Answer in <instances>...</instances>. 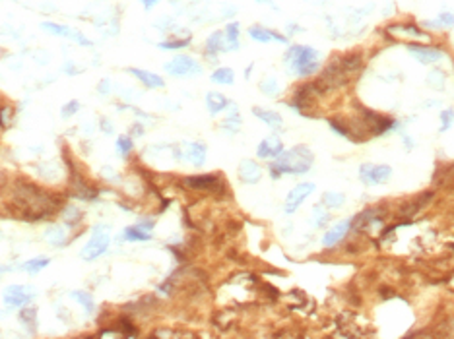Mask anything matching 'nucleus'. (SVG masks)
Returning <instances> with one entry per match:
<instances>
[{"mask_svg": "<svg viewBox=\"0 0 454 339\" xmlns=\"http://www.w3.org/2000/svg\"><path fill=\"white\" fill-rule=\"evenodd\" d=\"M120 239L130 241V242H136V241H150L152 235H150L146 229H142V227H126Z\"/></svg>", "mask_w": 454, "mask_h": 339, "instance_id": "20", "label": "nucleus"}, {"mask_svg": "<svg viewBox=\"0 0 454 339\" xmlns=\"http://www.w3.org/2000/svg\"><path fill=\"white\" fill-rule=\"evenodd\" d=\"M184 186H188L192 190H212L218 186V177H214V175L188 177V179H184Z\"/></svg>", "mask_w": 454, "mask_h": 339, "instance_id": "14", "label": "nucleus"}, {"mask_svg": "<svg viewBox=\"0 0 454 339\" xmlns=\"http://www.w3.org/2000/svg\"><path fill=\"white\" fill-rule=\"evenodd\" d=\"M188 41H190V37L181 39V41H165V43H159V48H163V50H175V48L186 47L188 45Z\"/></svg>", "mask_w": 454, "mask_h": 339, "instance_id": "34", "label": "nucleus"}, {"mask_svg": "<svg viewBox=\"0 0 454 339\" xmlns=\"http://www.w3.org/2000/svg\"><path fill=\"white\" fill-rule=\"evenodd\" d=\"M239 177H241V181L247 182V184H254V182L260 181L262 171H260V167L252 159H245L239 165Z\"/></svg>", "mask_w": 454, "mask_h": 339, "instance_id": "11", "label": "nucleus"}, {"mask_svg": "<svg viewBox=\"0 0 454 339\" xmlns=\"http://www.w3.org/2000/svg\"><path fill=\"white\" fill-rule=\"evenodd\" d=\"M224 43H226V35H224L222 31H216V33H212V35L208 37V41H206V50H208L210 54L220 52V50H226Z\"/></svg>", "mask_w": 454, "mask_h": 339, "instance_id": "21", "label": "nucleus"}, {"mask_svg": "<svg viewBox=\"0 0 454 339\" xmlns=\"http://www.w3.org/2000/svg\"><path fill=\"white\" fill-rule=\"evenodd\" d=\"M338 64H340L341 70L347 74V72H355V70H359V68L363 66V58H361V54L351 52V54L341 56L340 60H338Z\"/></svg>", "mask_w": 454, "mask_h": 339, "instance_id": "18", "label": "nucleus"}, {"mask_svg": "<svg viewBox=\"0 0 454 339\" xmlns=\"http://www.w3.org/2000/svg\"><path fill=\"white\" fill-rule=\"evenodd\" d=\"M188 149V159L192 161V165L200 167L204 163V157H206V145L204 144H188L186 145Z\"/></svg>", "mask_w": 454, "mask_h": 339, "instance_id": "22", "label": "nucleus"}, {"mask_svg": "<svg viewBox=\"0 0 454 339\" xmlns=\"http://www.w3.org/2000/svg\"><path fill=\"white\" fill-rule=\"evenodd\" d=\"M285 58L289 60L291 72L297 76H311L318 68V52L313 47L297 45L291 47L285 54Z\"/></svg>", "mask_w": 454, "mask_h": 339, "instance_id": "2", "label": "nucleus"}, {"mask_svg": "<svg viewBox=\"0 0 454 339\" xmlns=\"http://www.w3.org/2000/svg\"><path fill=\"white\" fill-rule=\"evenodd\" d=\"M390 31H404L406 35H413V37H417V39H423V33H421V29H417L415 25H394V27H390Z\"/></svg>", "mask_w": 454, "mask_h": 339, "instance_id": "32", "label": "nucleus"}, {"mask_svg": "<svg viewBox=\"0 0 454 339\" xmlns=\"http://www.w3.org/2000/svg\"><path fill=\"white\" fill-rule=\"evenodd\" d=\"M235 80V74L231 68H218L214 74H212V82L214 84H224V86H231Z\"/></svg>", "mask_w": 454, "mask_h": 339, "instance_id": "24", "label": "nucleus"}, {"mask_svg": "<svg viewBox=\"0 0 454 339\" xmlns=\"http://www.w3.org/2000/svg\"><path fill=\"white\" fill-rule=\"evenodd\" d=\"M252 113H254V116H258L260 120H264L270 128H280L282 126V116L276 113V111H266V109H260V107H254L252 109Z\"/></svg>", "mask_w": 454, "mask_h": 339, "instance_id": "17", "label": "nucleus"}, {"mask_svg": "<svg viewBox=\"0 0 454 339\" xmlns=\"http://www.w3.org/2000/svg\"><path fill=\"white\" fill-rule=\"evenodd\" d=\"M120 332H124L126 336H136L134 326H132L130 322H126V320H120Z\"/></svg>", "mask_w": 454, "mask_h": 339, "instance_id": "38", "label": "nucleus"}, {"mask_svg": "<svg viewBox=\"0 0 454 339\" xmlns=\"http://www.w3.org/2000/svg\"><path fill=\"white\" fill-rule=\"evenodd\" d=\"M103 130H105L107 134H111V132H113V128L109 126V122H103Z\"/></svg>", "mask_w": 454, "mask_h": 339, "instance_id": "41", "label": "nucleus"}, {"mask_svg": "<svg viewBox=\"0 0 454 339\" xmlns=\"http://www.w3.org/2000/svg\"><path fill=\"white\" fill-rule=\"evenodd\" d=\"M78 107H80V103H78V101H70V103H66V105L62 107V116H64V118L72 116V114L78 111Z\"/></svg>", "mask_w": 454, "mask_h": 339, "instance_id": "36", "label": "nucleus"}, {"mask_svg": "<svg viewBox=\"0 0 454 339\" xmlns=\"http://www.w3.org/2000/svg\"><path fill=\"white\" fill-rule=\"evenodd\" d=\"M408 50L421 62V64H431V62H437L443 58V50L439 47H431V45H415V43H409Z\"/></svg>", "mask_w": 454, "mask_h": 339, "instance_id": "8", "label": "nucleus"}, {"mask_svg": "<svg viewBox=\"0 0 454 339\" xmlns=\"http://www.w3.org/2000/svg\"><path fill=\"white\" fill-rule=\"evenodd\" d=\"M41 27H43L45 31H49V33H53V35H58V37H68V39L76 41V43H80V45H91L90 39H86L80 31L70 29L68 25H58V23H53V22H43L41 23Z\"/></svg>", "mask_w": 454, "mask_h": 339, "instance_id": "9", "label": "nucleus"}, {"mask_svg": "<svg viewBox=\"0 0 454 339\" xmlns=\"http://www.w3.org/2000/svg\"><path fill=\"white\" fill-rule=\"evenodd\" d=\"M130 72L148 88H163L165 86V82L159 78L158 74H152V72H146V70H138V68H130Z\"/></svg>", "mask_w": 454, "mask_h": 339, "instance_id": "16", "label": "nucleus"}, {"mask_svg": "<svg viewBox=\"0 0 454 339\" xmlns=\"http://www.w3.org/2000/svg\"><path fill=\"white\" fill-rule=\"evenodd\" d=\"M226 41H227V50H235L239 48V23L237 22H231L229 25L226 27Z\"/></svg>", "mask_w": 454, "mask_h": 339, "instance_id": "23", "label": "nucleus"}, {"mask_svg": "<svg viewBox=\"0 0 454 339\" xmlns=\"http://www.w3.org/2000/svg\"><path fill=\"white\" fill-rule=\"evenodd\" d=\"M35 291L29 289V287H23V285H10L6 287L4 291V302L10 306V308H20V306H25L31 298H33Z\"/></svg>", "mask_w": 454, "mask_h": 339, "instance_id": "7", "label": "nucleus"}, {"mask_svg": "<svg viewBox=\"0 0 454 339\" xmlns=\"http://www.w3.org/2000/svg\"><path fill=\"white\" fill-rule=\"evenodd\" d=\"M313 192H315V184H313V182H301V184H297L295 188L287 194V198H285V205H284L285 213H293V211H297L299 205L305 202Z\"/></svg>", "mask_w": 454, "mask_h": 339, "instance_id": "6", "label": "nucleus"}, {"mask_svg": "<svg viewBox=\"0 0 454 339\" xmlns=\"http://www.w3.org/2000/svg\"><path fill=\"white\" fill-rule=\"evenodd\" d=\"M260 90L264 91V93H268V95H276V93L280 91V86H278V82H276V80L268 78V80L260 82Z\"/></svg>", "mask_w": 454, "mask_h": 339, "instance_id": "33", "label": "nucleus"}, {"mask_svg": "<svg viewBox=\"0 0 454 339\" xmlns=\"http://www.w3.org/2000/svg\"><path fill=\"white\" fill-rule=\"evenodd\" d=\"M165 70L171 76H194V74H200L202 72L200 64L192 56H186V54H179L173 60H169L165 64Z\"/></svg>", "mask_w": 454, "mask_h": 339, "instance_id": "4", "label": "nucleus"}, {"mask_svg": "<svg viewBox=\"0 0 454 339\" xmlns=\"http://www.w3.org/2000/svg\"><path fill=\"white\" fill-rule=\"evenodd\" d=\"M49 258H35V260H29V262H25L22 266L23 271H27L29 275H35L37 271H41L43 268H47L49 266Z\"/></svg>", "mask_w": 454, "mask_h": 339, "instance_id": "25", "label": "nucleus"}, {"mask_svg": "<svg viewBox=\"0 0 454 339\" xmlns=\"http://www.w3.org/2000/svg\"><path fill=\"white\" fill-rule=\"evenodd\" d=\"M425 25H427V27H453L454 25V14H451V12H443V14H439V16H437V20H433V22H425Z\"/></svg>", "mask_w": 454, "mask_h": 339, "instance_id": "26", "label": "nucleus"}, {"mask_svg": "<svg viewBox=\"0 0 454 339\" xmlns=\"http://www.w3.org/2000/svg\"><path fill=\"white\" fill-rule=\"evenodd\" d=\"M20 320H22L27 328H29V324H31V328H35V326H37V314H35V310H33V308H23L22 314H20Z\"/></svg>", "mask_w": 454, "mask_h": 339, "instance_id": "31", "label": "nucleus"}, {"mask_svg": "<svg viewBox=\"0 0 454 339\" xmlns=\"http://www.w3.org/2000/svg\"><path fill=\"white\" fill-rule=\"evenodd\" d=\"M349 227H351V221H341V223H338L336 227H332V229H330V231L324 235V239H322V244H324L326 248H332V246H336V244L340 242L341 239L347 235Z\"/></svg>", "mask_w": 454, "mask_h": 339, "instance_id": "13", "label": "nucleus"}, {"mask_svg": "<svg viewBox=\"0 0 454 339\" xmlns=\"http://www.w3.org/2000/svg\"><path fill=\"white\" fill-rule=\"evenodd\" d=\"M138 227H142V229H152V227H154V221H144L142 225H138Z\"/></svg>", "mask_w": 454, "mask_h": 339, "instance_id": "40", "label": "nucleus"}, {"mask_svg": "<svg viewBox=\"0 0 454 339\" xmlns=\"http://www.w3.org/2000/svg\"><path fill=\"white\" fill-rule=\"evenodd\" d=\"M227 105H229V101H227L226 95H222V93L212 91V93L206 95V107H208L210 114H218L220 111H224Z\"/></svg>", "mask_w": 454, "mask_h": 339, "instance_id": "15", "label": "nucleus"}, {"mask_svg": "<svg viewBox=\"0 0 454 339\" xmlns=\"http://www.w3.org/2000/svg\"><path fill=\"white\" fill-rule=\"evenodd\" d=\"M322 202H324L326 207H334L336 209V207H341V203L345 202V196L340 194V192H326Z\"/></svg>", "mask_w": 454, "mask_h": 339, "instance_id": "27", "label": "nucleus"}, {"mask_svg": "<svg viewBox=\"0 0 454 339\" xmlns=\"http://www.w3.org/2000/svg\"><path fill=\"white\" fill-rule=\"evenodd\" d=\"M45 239H47V242H51L53 246H60V244L66 242V231H64V227L53 225L45 233Z\"/></svg>", "mask_w": 454, "mask_h": 339, "instance_id": "19", "label": "nucleus"}, {"mask_svg": "<svg viewBox=\"0 0 454 339\" xmlns=\"http://www.w3.org/2000/svg\"><path fill=\"white\" fill-rule=\"evenodd\" d=\"M158 2H159V0H142V4H144V8H146V10H152V8H154Z\"/></svg>", "mask_w": 454, "mask_h": 339, "instance_id": "39", "label": "nucleus"}, {"mask_svg": "<svg viewBox=\"0 0 454 339\" xmlns=\"http://www.w3.org/2000/svg\"><path fill=\"white\" fill-rule=\"evenodd\" d=\"M132 147H134V144H132V140H130L128 136H120V138L116 140V151H118L120 155H128V153L132 151Z\"/></svg>", "mask_w": 454, "mask_h": 339, "instance_id": "29", "label": "nucleus"}, {"mask_svg": "<svg viewBox=\"0 0 454 339\" xmlns=\"http://www.w3.org/2000/svg\"><path fill=\"white\" fill-rule=\"evenodd\" d=\"M250 39L258 41V43H270V41H280V43H287V37L284 35H278L272 29H266V27H260V25H254L249 29Z\"/></svg>", "mask_w": 454, "mask_h": 339, "instance_id": "12", "label": "nucleus"}, {"mask_svg": "<svg viewBox=\"0 0 454 339\" xmlns=\"http://www.w3.org/2000/svg\"><path fill=\"white\" fill-rule=\"evenodd\" d=\"M72 298H74V300H78V302L86 308V312H88V314L93 312V298H91V294H88L86 291H74V293H72Z\"/></svg>", "mask_w": 454, "mask_h": 339, "instance_id": "28", "label": "nucleus"}, {"mask_svg": "<svg viewBox=\"0 0 454 339\" xmlns=\"http://www.w3.org/2000/svg\"><path fill=\"white\" fill-rule=\"evenodd\" d=\"M453 118H454V111H445V113L441 114V120H443V132L445 130H449L451 128V122H453Z\"/></svg>", "mask_w": 454, "mask_h": 339, "instance_id": "37", "label": "nucleus"}, {"mask_svg": "<svg viewBox=\"0 0 454 339\" xmlns=\"http://www.w3.org/2000/svg\"><path fill=\"white\" fill-rule=\"evenodd\" d=\"M282 151H284V144L276 136L262 140L260 145H258V149H256V153H258L260 159H276Z\"/></svg>", "mask_w": 454, "mask_h": 339, "instance_id": "10", "label": "nucleus"}, {"mask_svg": "<svg viewBox=\"0 0 454 339\" xmlns=\"http://www.w3.org/2000/svg\"><path fill=\"white\" fill-rule=\"evenodd\" d=\"M313 153L307 145H297L289 151H282L272 165V177L278 179L282 173L287 175H305L313 167Z\"/></svg>", "mask_w": 454, "mask_h": 339, "instance_id": "1", "label": "nucleus"}, {"mask_svg": "<svg viewBox=\"0 0 454 339\" xmlns=\"http://www.w3.org/2000/svg\"><path fill=\"white\" fill-rule=\"evenodd\" d=\"M427 84L431 86L433 90H443L445 88V74L439 72V70H435V72L429 74V82Z\"/></svg>", "mask_w": 454, "mask_h": 339, "instance_id": "30", "label": "nucleus"}, {"mask_svg": "<svg viewBox=\"0 0 454 339\" xmlns=\"http://www.w3.org/2000/svg\"><path fill=\"white\" fill-rule=\"evenodd\" d=\"M359 177L369 186H373V184H385L392 177V169L388 165H371V163H365V165H361V169H359Z\"/></svg>", "mask_w": 454, "mask_h": 339, "instance_id": "5", "label": "nucleus"}, {"mask_svg": "<svg viewBox=\"0 0 454 339\" xmlns=\"http://www.w3.org/2000/svg\"><path fill=\"white\" fill-rule=\"evenodd\" d=\"M328 124H330V128H332L334 132H338V134L343 136V138H349V140H353V136L349 134V130H347L345 126H341L340 122H336V120H328Z\"/></svg>", "mask_w": 454, "mask_h": 339, "instance_id": "35", "label": "nucleus"}, {"mask_svg": "<svg viewBox=\"0 0 454 339\" xmlns=\"http://www.w3.org/2000/svg\"><path fill=\"white\" fill-rule=\"evenodd\" d=\"M109 242H111V237H109V227L105 225H95L93 231H91L90 241L86 242V246L82 248L80 256L86 260V262H91V260H97L99 256H103L107 248H109Z\"/></svg>", "mask_w": 454, "mask_h": 339, "instance_id": "3", "label": "nucleus"}]
</instances>
